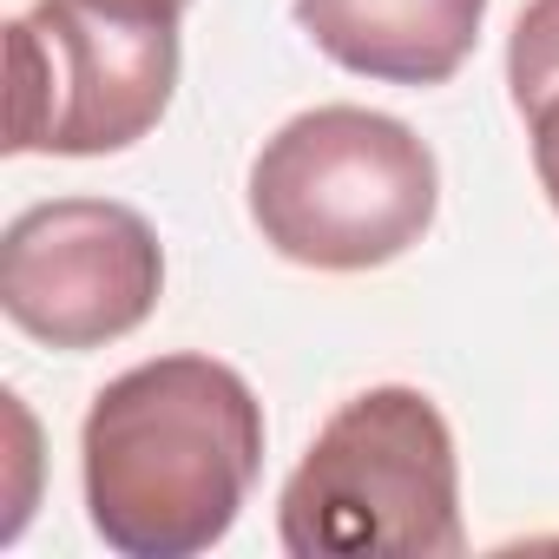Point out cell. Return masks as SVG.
<instances>
[{
  "label": "cell",
  "instance_id": "52a82bcc",
  "mask_svg": "<svg viewBox=\"0 0 559 559\" xmlns=\"http://www.w3.org/2000/svg\"><path fill=\"white\" fill-rule=\"evenodd\" d=\"M507 86H513V112L526 119V139H533L539 191L559 211V0H526V14L513 21Z\"/></svg>",
  "mask_w": 559,
  "mask_h": 559
},
{
  "label": "cell",
  "instance_id": "ba28073f",
  "mask_svg": "<svg viewBox=\"0 0 559 559\" xmlns=\"http://www.w3.org/2000/svg\"><path fill=\"white\" fill-rule=\"evenodd\" d=\"M119 8H139V14H158V21H178L191 0H119Z\"/></svg>",
  "mask_w": 559,
  "mask_h": 559
},
{
  "label": "cell",
  "instance_id": "3957f363",
  "mask_svg": "<svg viewBox=\"0 0 559 559\" xmlns=\"http://www.w3.org/2000/svg\"><path fill=\"white\" fill-rule=\"evenodd\" d=\"M441 211L435 152L389 112L317 106L276 126L250 165V224L263 243L330 276L382 270L428 237Z\"/></svg>",
  "mask_w": 559,
  "mask_h": 559
},
{
  "label": "cell",
  "instance_id": "8992f818",
  "mask_svg": "<svg viewBox=\"0 0 559 559\" xmlns=\"http://www.w3.org/2000/svg\"><path fill=\"white\" fill-rule=\"evenodd\" d=\"M297 21L343 73L382 86H441L467 67L487 0H297Z\"/></svg>",
  "mask_w": 559,
  "mask_h": 559
},
{
  "label": "cell",
  "instance_id": "7a4b0ae2",
  "mask_svg": "<svg viewBox=\"0 0 559 559\" xmlns=\"http://www.w3.org/2000/svg\"><path fill=\"white\" fill-rule=\"evenodd\" d=\"M276 539L290 559H454L467 533L448 415L402 382L349 395L284 480Z\"/></svg>",
  "mask_w": 559,
  "mask_h": 559
},
{
  "label": "cell",
  "instance_id": "6da1fadb",
  "mask_svg": "<svg viewBox=\"0 0 559 559\" xmlns=\"http://www.w3.org/2000/svg\"><path fill=\"white\" fill-rule=\"evenodd\" d=\"M263 467V402L230 362L158 356L112 376L80 428L93 533L126 559L217 546Z\"/></svg>",
  "mask_w": 559,
  "mask_h": 559
},
{
  "label": "cell",
  "instance_id": "277c9868",
  "mask_svg": "<svg viewBox=\"0 0 559 559\" xmlns=\"http://www.w3.org/2000/svg\"><path fill=\"white\" fill-rule=\"evenodd\" d=\"M8 152H126L178 93V21L119 0H34L8 27Z\"/></svg>",
  "mask_w": 559,
  "mask_h": 559
},
{
  "label": "cell",
  "instance_id": "5b68a950",
  "mask_svg": "<svg viewBox=\"0 0 559 559\" xmlns=\"http://www.w3.org/2000/svg\"><path fill=\"white\" fill-rule=\"evenodd\" d=\"M165 297L158 230L112 198H47L0 237V310L47 349H106Z\"/></svg>",
  "mask_w": 559,
  "mask_h": 559
}]
</instances>
